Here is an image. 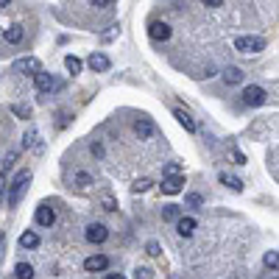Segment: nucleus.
Instances as JSON below:
<instances>
[{
  "instance_id": "obj_1",
  "label": "nucleus",
  "mask_w": 279,
  "mask_h": 279,
  "mask_svg": "<svg viewBox=\"0 0 279 279\" xmlns=\"http://www.w3.org/2000/svg\"><path fill=\"white\" fill-rule=\"evenodd\" d=\"M28 185H31V170L22 168L20 173L14 176V182L9 185V193H6V204H9V207H17V204H20V198L26 195Z\"/></svg>"
},
{
  "instance_id": "obj_2",
  "label": "nucleus",
  "mask_w": 279,
  "mask_h": 279,
  "mask_svg": "<svg viewBox=\"0 0 279 279\" xmlns=\"http://www.w3.org/2000/svg\"><path fill=\"white\" fill-rule=\"evenodd\" d=\"M235 50H240V53H260V50H265V39L263 37H237L235 39Z\"/></svg>"
},
{
  "instance_id": "obj_3",
  "label": "nucleus",
  "mask_w": 279,
  "mask_h": 279,
  "mask_svg": "<svg viewBox=\"0 0 279 279\" xmlns=\"http://www.w3.org/2000/svg\"><path fill=\"white\" fill-rule=\"evenodd\" d=\"M265 100H268V95H265L263 87H246L243 90V104L246 106H263Z\"/></svg>"
},
{
  "instance_id": "obj_4",
  "label": "nucleus",
  "mask_w": 279,
  "mask_h": 279,
  "mask_svg": "<svg viewBox=\"0 0 279 279\" xmlns=\"http://www.w3.org/2000/svg\"><path fill=\"white\" fill-rule=\"evenodd\" d=\"M170 34H173V31H170L168 22H159L157 20V22H151V26H148V37H151L154 42H168Z\"/></svg>"
},
{
  "instance_id": "obj_5",
  "label": "nucleus",
  "mask_w": 279,
  "mask_h": 279,
  "mask_svg": "<svg viewBox=\"0 0 279 279\" xmlns=\"http://www.w3.org/2000/svg\"><path fill=\"white\" fill-rule=\"evenodd\" d=\"M185 190V176H165L162 179V193L165 195H176V193H182Z\"/></svg>"
},
{
  "instance_id": "obj_6",
  "label": "nucleus",
  "mask_w": 279,
  "mask_h": 279,
  "mask_svg": "<svg viewBox=\"0 0 279 279\" xmlns=\"http://www.w3.org/2000/svg\"><path fill=\"white\" fill-rule=\"evenodd\" d=\"M106 268H109V257H106V254H92V257L84 260V271H90V274L106 271Z\"/></svg>"
},
{
  "instance_id": "obj_7",
  "label": "nucleus",
  "mask_w": 279,
  "mask_h": 279,
  "mask_svg": "<svg viewBox=\"0 0 279 279\" xmlns=\"http://www.w3.org/2000/svg\"><path fill=\"white\" fill-rule=\"evenodd\" d=\"M14 70H17V73H31V75H37L39 70H42V64H39V59L28 56V59H17V62H14Z\"/></svg>"
},
{
  "instance_id": "obj_8",
  "label": "nucleus",
  "mask_w": 279,
  "mask_h": 279,
  "mask_svg": "<svg viewBox=\"0 0 279 279\" xmlns=\"http://www.w3.org/2000/svg\"><path fill=\"white\" fill-rule=\"evenodd\" d=\"M84 235H87V240H90V243H104L106 237H109V229H106L104 223H90Z\"/></svg>"
},
{
  "instance_id": "obj_9",
  "label": "nucleus",
  "mask_w": 279,
  "mask_h": 279,
  "mask_svg": "<svg viewBox=\"0 0 279 279\" xmlns=\"http://www.w3.org/2000/svg\"><path fill=\"white\" fill-rule=\"evenodd\" d=\"M87 64H90L95 73H106V70L112 67V62H109V56H106V53H92Z\"/></svg>"
},
{
  "instance_id": "obj_10",
  "label": "nucleus",
  "mask_w": 279,
  "mask_h": 279,
  "mask_svg": "<svg viewBox=\"0 0 279 279\" xmlns=\"http://www.w3.org/2000/svg\"><path fill=\"white\" fill-rule=\"evenodd\" d=\"M134 132H137V137H140V140H151L157 129H154V123L148 120V117H140V120L134 123Z\"/></svg>"
},
{
  "instance_id": "obj_11",
  "label": "nucleus",
  "mask_w": 279,
  "mask_h": 279,
  "mask_svg": "<svg viewBox=\"0 0 279 279\" xmlns=\"http://www.w3.org/2000/svg\"><path fill=\"white\" fill-rule=\"evenodd\" d=\"M37 223L39 226H53L56 223V212H53V207H47V204H42L37 210Z\"/></svg>"
},
{
  "instance_id": "obj_12",
  "label": "nucleus",
  "mask_w": 279,
  "mask_h": 279,
  "mask_svg": "<svg viewBox=\"0 0 279 279\" xmlns=\"http://www.w3.org/2000/svg\"><path fill=\"white\" fill-rule=\"evenodd\" d=\"M34 84H37V90H39V92H50L56 81H53V75H50V73H45V70H39V73L34 75Z\"/></svg>"
},
{
  "instance_id": "obj_13",
  "label": "nucleus",
  "mask_w": 279,
  "mask_h": 279,
  "mask_svg": "<svg viewBox=\"0 0 279 279\" xmlns=\"http://www.w3.org/2000/svg\"><path fill=\"white\" fill-rule=\"evenodd\" d=\"M195 226H198V223H195V218H185L182 215L179 221H176V232H179L182 237H190L195 232Z\"/></svg>"
},
{
  "instance_id": "obj_14",
  "label": "nucleus",
  "mask_w": 279,
  "mask_h": 279,
  "mask_svg": "<svg viewBox=\"0 0 279 279\" xmlns=\"http://www.w3.org/2000/svg\"><path fill=\"white\" fill-rule=\"evenodd\" d=\"M173 117H176V120L182 123V126H185V132H190V134H195V132H198V126H195V120H193V117L187 115L185 109H173Z\"/></svg>"
},
{
  "instance_id": "obj_15",
  "label": "nucleus",
  "mask_w": 279,
  "mask_h": 279,
  "mask_svg": "<svg viewBox=\"0 0 279 279\" xmlns=\"http://www.w3.org/2000/svg\"><path fill=\"white\" fill-rule=\"evenodd\" d=\"M3 37H6V42H9V45H20L22 42V28L20 26H11V28H6V31H3Z\"/></svg>"
},
{
  "instance_id": "obj_16",
  "label": "nucleus",
  "mask_w": 279,
  "mask_h": 279,
  "mask_svg": "<svg viewBox=\"0 0 279 279\" xmlns=\"http://www.w3.org/2000/svg\"><path fill=\"white\" fill-rule=\"evenodd\" d=\"M223 81H226V84H240V81H243V70L240 67H226V70H223Z\"/></svg>"
},
{
  "instance_id": "obj_17",
  "label": "nucleus",
  "mask_w": 279,
  "mask_h": 279,
  "mask_svg": "<svg viewBox=\"0 0 279 279\" xmlns=\"http://www.w3.org/2000/svg\"><path fill=\"white\" fill-rule=\"evenodd\" d=\"M20 246L22 248H37L39 246V235L37 232H22L20 235Z\"/></svg>"
},
{
  "instance_id": "obj_18",
  "label": "nucleus",
  "mask_w": 279,
  "mask_h": 279,
  "mask_svg": "<svg viewBox=\"0 0 279 279\" xmlns=\"http://www.w3.org/2000/svg\"><path fill=\"white\" fill-rule=\"evenodd\" d=\"M179 218H182V207H176V204L162 207V221H179Z\"/></svg>"
},
{
  "instance_id": "obj_19",
  "label": "nucleus",
  "mask_w": 279,
  "mask_h": 279,
  "mask_svg": "<svg viewBox=\"0 0 279 279\" xmlns=\"http://www.w3.org/2000/svg\"><path fill=\"white\" fill-rule=\"evenodd\" d=\"M14 274H17V279H34V265H28V263H17Z\"/></svg>"
},
{
  "instance_id": "obj_20",
  "label": "nucleus",
  "mask_w": 279,
  "mask_h": 279,
  "mask_svg": "<svg viewBox=\"0 0 279 279\" xmlns=\"http://www.w3.org/2000/svg\"><path fill=\"white\" fill-rule=\"evenodd\" d=\"M263 263H265V268H271V271H279V251H265Z\"/></svg>"
},
{
  "instance_id": "obj_21",
  "label": "nucleus",
  "mask_w": 279,
  "mask_h": 279,
  "mask_svg": "<svg viewBox=\"0 0 279 279\" xmlns=\"http://www.w3.org/2000/svg\"><path fill=\"white\" fill-rule=\"evenodd\" d=\"M221 185L232 187L235 193H240V190H243V182H240V179H235V176H226V173H221Z\"/></svg>"
},
{
  "instance_id": "obj_22",
  "label": "nucleus",
  "mask_w": 279,
  "mask_h": 279,
  "mask_svg": "<svg viewBox=\"0 0 279 279\" xmlns=\"http://www.w3.org/2000/svg\"><path fill=\"white\" fill-rule=\"evenodd\" d=\"M64 67H67L73 75H79L81 73V59L79 56H67V59H64Z\"/></svg>"
},
{
  "instance_id": "obj_23",
  "label": "nucleus",
  "mask_w": 279,
  "mask_h": 279,
  "mask_svg": "<svg viewBox=\"0 0 279 279\" xmlns=\"http://www.w3.org/2000/svg\"><path fill=\"white\" fill-rule=\"evenodd\" d=\"M185 204L195 207V210H201V207H204V198H201L198 193H187V195H185Z\"/></svg>"
},
{
  "instance_id": "obj_24",
  "label": "nucleus",
  "mask_w": 279,
  "mask_h": 279,
  "mask_svg": "<svg viewBox=\"0 0 279 279\" xmlns=\"http://www.w3.org/2000/svg\"><path fill=\"white\" fill-rule=\"evenodd\" d=\"M100 204H104V210H106V212H115V210H117V201L112 198L109 193H104V195H100Z\"/></svg>"
},
{
  "instance_id": "obj_25",
  "label": "nucleus",
  "mask_w": 279,
  "mask_h": 279,
  "mask_svg": "<svg viewBox=\"0 0 279 279\" xmlns=\"http://www.w3.org/2000/svg\"><path fill=\"white\" fill-rule=\"evenodd\" d=\"M132 190H134V193H145V190H151V179H137L132 185Z\"/></svg>"
},
{
  "instance_id": "obj_26",
  "label": "nucleus",
  "mask_w": 279,
  "mask_h": 279,
  "mask_svg": "<svg viewBox=\"0 0 279 279\" xmlns=\"http://www.w3.org/2000/svg\"><path fill=\"white\" fill-rule=\"evenodd\" d=\"M11 109H14V115H20V117H28V115H31V109H28V106H22V104H14Z\"/></svg>"
},
{
  "instance_id": "obj_27",
  "label": "nucleus",
  "mask_w": 279,
  "mask_h": 279,
  "mask_svg": "<svg viewBox=\"0 0 279 279\" xmlns=\"http://www.w3.org/2000/svg\"><path fill=\"white\" fill-rule=\"evenodd\" d=\"M165 173H168V176H179V173H182V165H176V162H170V165H168V168H165Z\"/></svg>"
},
{
  "instance_id": "obj_28",
  "label": "nucleus",
  "mask_w": 279,
  "mask_h": 279,
  "mask_svg": "<svg viewBox=\"0 0 279 279\" xmlns=\"http://www.w3.org/2000/svg\"><path fill=\"white\" fill-rule=\"evenodd\" d=\"M75 179H79V185L81 187H87V185H92V179H90V173H84V170H81L79 176H75Z\"/></svg>"
},
{
  "instance_id": "obj_29",
  "label": "nucleus",
  "mask_w": 279,
  "mask_h": 279,
  "mask_svg": "<svg viewBox=\"0 0 279 279\" xmlns=\"http://www.w3.org/2000/svg\"><path fill=\"white\" fill-rule=\"evenodd\" d=\"M145 251L151 254V257H157V254H159V243H157V240H151V243L145 246Z\"/></svg>"
},
{
  "instance_id": "obj_30",
  "label": "nucleus",
  "mask_w": 279,
  "mask_h": 279,
  "mask_svg": "<svg viewBox=\"0 0 279 279\" xmlns=\"http://www.w3.org/2000/svg\"><path fill=\"white\" fill-rule=\"evenodd\" d=\"M137 279H154V271L151 268H137Z\"/></svg>"
},
{
  "instance_id": "obj_31",
  "label": "nucleus",
  "mask_w": 279,
  "mask_h": 279,
  "mask_svg": "<svg viewBox=\"0 0 279 279\" xmlns=\"http://www.w3.org/2000/svg\"><path fill=\"white\" fill-rule=\"evenodd\" d=\"M34 140H37V132H31V134H26V137H22V145H34Z\"/></svg>"
},
{
  "instance_id": "obj_32",
  "label": "nucleus",
  "mask_w": 279,
  "mask_h": 279,
  "mask_svg": "<svg viewBox=\"0 0 279 279\" xmlns=\"http://www.w3.org/2000/svg\"><path fill=\"white\" fill-rule=\"evenodd\" d=\"M232 157H235V162H237V165H246V157H243V154L237 151V148H232Z\"/></svg>"
},
{
  "instance_id": "obj_33",
  "label": "nucleus",
  "mask_w": 279,
  "mask_h": 279,
  "mask_svg": "<svg viewBox=\"0 0 279 279\" xmlns=\"http://www.w3.org/2000/svg\"><path fill=\"white\" fill-rule=\"evenodd\" d=\"M3 254H6V232H0V263H3Z\"/></svg>"
},
{
  "instance_id": "obj_34",
  "label": "nucleus",
  "mask_w": 279,
  "mask_h": 279,
  "mask_svg": "<svg viewBox=\"0 0 279 279\" xmlns=\"http://www.w3.org/2000/svg\"><path fill=\"white\" fill-rule=\"evenodd\" d=\"M92 154L95 157H104V145H100V142H92Z\"/></svg>"
},
{
  "instance_id": "obj_35",
  "label": "nucleus",
  "mask_w": 279,
  "mask_h": 279,
  "mask_svg": "<svg viewBox=\"0 0 279 279\" xmlns=\"http://www.w3.org/2000/svg\"><path fill=\"white\" fill-rule=\"evenodd\" d=\"M204 6H210V9H218V6H223V0H201Z\"/></svg>"
},
{
  "instance_id": "obj_36",
  "label": "nucleus",
  "mask_w": 279,
  "mask_h": 279,
  "mask_svg": "<svg viewBox=\"0 0 279 279\" xmlns=\"http://www.w3.org/2000/svg\"><path fill=\"white\" fill-rule=\"evenodd\" d=\"M3 182H6V170H0V201H3V187H6Z\"/></svg>"
},
{
  "instance_id": "obj_37",
  "label": "nucleus",
  "mask_w": 279,
  "mask_h": 279,
  "mask_svg": "<svg viewBox=\"0 0 279 279\" xmlns=\"http://www.w3.org/2000/svg\"><path fill=\"white\" fill-rule=\"evenodd\" d=\"M92 6H106V3H112V0H90Z\"/></svg>"
},
{
  "instance_id": "obj_38",
  "label": "nucleus",
  "mask_w": 279,
  "mask_h": 279,
  "mask_svg": "<svg viewBox=\"0 0 279 279\" xmlns=\"http://www.w3.org/2000/svg\"><path fill=\"white\" fill-rule=\"evenodd\" d=\"M106 279H126L123 274H106Z\"/></svg>"
},
{
  "instance_id": "obj_39",
  "label": "nucleus",
  "mask_w": 279,
  "mask_h": 279,
  "mask_svg": "<svg viewBox=\"0 0 279 279\" xmlns=\"http://www.w3.org/2000/svg\"><path fill=\"white\" fill-rule=\"evenodd\" d=\"M11 3V0H0V6H9Z\"/></svg>"
}]
</instances>
